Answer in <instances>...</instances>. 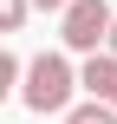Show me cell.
Masks as SVG:
<instances>
[{"label":"cell","instance_id":"52a82bcc","mask_svg":"<svg viewBox=\"0 0 117 124\" xmlns=\"http://www.w3.org/2000/svg\"><path fill=\"white\" fill-rule=\"evenodd\" d=\"M104 52H117V13H111V26H104Z\"/></svg>","mask_w":117,"mask_h":124},{"label":"cell","instance_id":"8992f818","mask_svg":"<svg viewBox=\"0 0 117 124\" xmlns=\"http://www.w3.org/2000/svg\"><path fill=\"white\" fill-rule=\"evenodd\" d=\"M13 85H20V59H13L7 46H0V105L13 98Z\"/></svg>","mask_w":117,"mask_h":124},{"label":"cell","instance_id":"5b68a950","mask_svg":"<svg viewBox=\"0 0 117 124\" xmlns=\"http://www.w3.org/2000/svg\"><path fill=\"white\" fill-rule=\"evenodd\" d=\"M26 13H33V0H0V33H20Z\"/></svg>","mask_w":117,"mask_h":124},{"label":"cell","instance_id":"ba28073f","mask_svg":"<svg viewBox=\"0 0 117 124\" xmlns=\"http://www.w3.org/2000/svg\"><path fill=\"white\" fill-rule=\"evenodd\" d=\"M33 7H39V13H59V7H65V0H33Z\"/></svg>","mask_w":117,"mask_h":124},{"label":"cell","instance_id":"3957f363","mask_svg":"<svg viewBox=\"0 0 117 124\" xmlns=\"http://www.w3.org/2000/svg\"><path fill=\"white\" fill-rule=\"evenodd\" d=\"M78 85L98 98V105H117V52H85V65H78Z\"/></svg>","mask_w":117,"mask_h":124},{"label":"cell","instance_id":"7a4b0ae2","mask_svg":"<svg viewBox=\"0 0 117 124\" xmlns=\"http://www.w3.org/2000/svg\"><path fill=\"white\" fill-rule=\"evenodd\" d=\"M104 26H111V0H65V7H59V39H65V52H98V46H104Z\"/></svg>","mask_w":117,"mask_h":124},{"label":"cell","instance_id":"277c9868","mask_svg":"<svg viewBox=\"0 0 117 124\" xmlns=\"http://www.w3.org/2000/svg\"><path fill=\"white\" fill-rule=\"evenodd\" d=\"M59 118H65V124H117V105H98V98H85V105H65Z\"/></svg>","mask_w":117,"mask_h":124},{"label":"cell","instance_id":"6da1fadb","mask_svg":"<svg viewBox=\"0 0 117 124\" xmlns=\"http://www.w3.org/2000/svg\"><path fill=\"white\" fill-rule=\"evenodd\" d=\"M13 92L26 98V111L59 118V111L72 105V92H78V72H72V59H65V52H39L33 65H20V85H13Z\"/></svg>","mask_w":117,"mask_h":124}]
</instances>
